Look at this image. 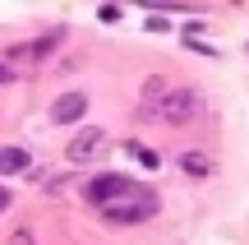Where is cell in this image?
Returning <instances> with one entry per match:
<instances>
[{"label": "cell", "mask_w": 249, "mask_h": 245, "mask_svg": "<svg viewBox=\"0 0 249 245\" xmlns=\"http://www.w3.org/2000/svg\"><path fill=\"white\" fill-rule=\"evenodd\" d=\"M157 194L148 190V185H134V190H124L116 204H107V208H97L107 222H116V227H129V222H148L152 213H157Z\"/></svg>", "instance_id": "obj_1"}, {"label": "cell", "mask_w": 249, "mask_h": 245, "mask_svg": "<svg viewBox=\"0 0 249 245\" xmlns=\"http://www.w3.org/2000/svg\"><path fill=\"white\" fill-rule=\"evenodd\" d=\"M148 116H157L161 125H189V120L198 116V97H194V88H166V97H161L157 107L148 111Z\"/></svg>", "instance_id": "obj_2"}, {"label": "cell", "mask_w": 249, "mask_h": 245, "mask_svg": "<svg viewBox=\"0 0 249 245\" xmlns=\"http://www.w3.org/2000/svg\"><path fill=\"white\" fill-rule=\"evenodd\" d=\"M102 148H107V130H102V125H83L79 134L70 139L65 157H70V162H92V157H97Z\"/></svg>", "instance_id": "obj_3"}, {"label": "cell", "mask_w": 249, "mask_h": 245, "mask_svg": "<svg viewBox=\"0 0 249 245\" xmlns=\"http://www.w3.org/2000/svg\"><path fill=\"white\" fill-rule=\"evenodd\" d=\"M124 190H134V181H124V176H92L83 194H88L92 208H107V204H116Z\"/></svg>", "instance_id": "obj_4"}, {"label": "cell", "mask_w": 249, "mask_h": 245, "mask_svg": "<svg viewBox=\"0 0 249 245\" xmlns=\"http://www.w3.org/2000/svg\"><path fill=\"white\" fill-rule=\"evenodd\" d=\"M83 111H88V93H60L51 107V120L55 125H79Z\"/></svg>", "instance_id": "obj_5"}, {"label": "cell", "mask_w": 249, "mask_h": 245, "mask_svg": "<svg viewBox=\"0 0 249 245\" xmlns=\"http://www.w3.org/2000/svg\"><path fill=\"white\" fill-rule=\"evenodd\" d=\"M28 162H33V157H28L23 148H0V176H18V171H28Z\"/></svg>", "instance_id": "obj_6"}, {"label": "cell", "mask_w": 249, "mask_h": 245, "mask_svg": "<svg viewBox=\"0 0 249 245\" xmlns=\"http://www.w3.org/2000/svg\"><path fill=\"white\" fill-rule=\"evenodd\" d=\"M166 88H171V83H166V79H157V74H152V79L143 83V111H152V107H157V102L166 97Z\"/></svg>", "instance_id": "obj_7"}, {"label": "cell", "mask_w": 249, "mask_h": 245, "mask_svg": "<svg viewBox=\"0 0 249 245\" xmlns=\"http://www.w3.org/2000/svg\"><path fill=\"white\" fill-rule=\"evenodd\" d=\"M180 167H185L189 176H208V171H213V157H208V153H185Z\"/></svg>", "instance_id": "obj_8"}, {"label": "cell", "mask_w": 249, "mask_h": 245, "mask_svg": "<svg viewBox=\"0 0 249 245\" xmlns=\"http://www.w3.org/2000/svg\"><path fill=\"white\" fill-rule=\"evenodd\" d=\"M134 153H139V162H143V167H161V157L152 153V148H143V144H134Z\"/></svg>", "instance_id": "obj_9"}, {"label": "cell", "mask_w": 249, "mask_h": 245, "mask_svg": "<svg viewBox=\"0 0 249 245\" xmlns=\"http://www.w3.org/2000/svg\"><path fill=\"white\" fill-rule=\"evenodd\" d=\"M97 19H102V23H116V19H120V5H102Z\"/></svg>", "instance_id": "obj_10"}, {"label": "cell", "mask_w": 249, "mask_h": 245, "mask_svg": "<svg viewBox=\"0 0 249 245\" xmlns=\"http://www.w3.org/2000/svg\"><path fill=\"white\" fill-rule=\"evenodd\" d=\"M9 245H33V231H28V227H18L14 236H9Z\"/></svg>", "instance_id": "obj_11"}, {"label": "cell", "mask_w": 249, "mask_h": 245, "mask_svg": "<svg viewBox=\"0 0 249 245\" xmlns=\"http://www.w3.org/2000/svg\"><path fill=\"white\" fill-rule=\"evenodd\" d=\"M5 208H9V190L0 185V213H5Z\"/></svg>", "instance_id": "obj_12"}, {"label": "cell", "mask_w": 249, "mask_h": 245, "mask_svg": "<svg viewBox=\"0 0 249 245\" xmlns=\"http://www.w3.org/2000/svg\"><path fill=\"white\" fill-rule=\"evenodd\" d=\"M0 83H9V70H5V65H0Z\"/></svg>", "instance_id": "obj_13"}]
</instances>
